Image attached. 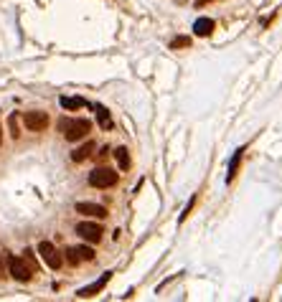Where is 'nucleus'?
<instances>
[{
	"instance_id": "obj_1",
	"label": "nucleus",
	"mask_w": 282,
	"mask_h": 302,
	"mask_svg": "<svg viewBox=\"0 0 282 302\" xmlns=\"http://www.w3.org/2000/svg\"><path fill=\"white\" fill-rule=\"evenodd\" d=\"M89 130H92V122L82 120V117H64V120H59V132H64V137L69 142L84 140Z\"/></svg>"
},
{
	"instance_id": "obj_2",
	"label": "nucleus",
	"mask_w": 282,
	"mask_h": 302,
	"mask_svg": "<svg viewBox=\"0 0 282 302\" xmlns=\"http://www.w3.org/2000/svg\"><path fill=\"white\" fill-rule=\"evenodd\" d=\"M8 269H11L13 279H18V282H31V277L36 274V269L23 256H8Z\"/></svg>"
},
{
	"instance_id": "obj_3",
	"label": "nucleus",
	"mask_w": 282,
	"mask_h": 302,
	"mask_svg": "<svg viewBox=\"0 0 282 302\" xmlns=\"http://www.w3.org/2000/svg\"><path fill=\"white\" fill-rule=\"evenodd\" d=\"M117 180H119V175L112 168H94L89 173V185H94V188H112Z\"/></svg>"
},
{
	"instance_id": "obj_4",
	"label": "nucleus",
	"mask_w": 282,
	"mask_h": 302,
	"mask_svg": "<svg viewBox=\"0 0 282 302\" xmlns=\"http://www.w3.org/2000/svg\"><path fill=\"white\" fill-rule=\"evenodd\" d=\"M38 254H41V259L46 261V267H51V269H59L61 264H64V256L56 251V246L51 241H41V244H38Z\"/></svg>"
},
{
	"instance_id": "obj_5",
	"label": "nucleus",
	"mask_w": 282,
	"mask_h": 302,
	"mask_svg": "<svg viewBox=\"0 0 282 302\" xmlns=\"http://www.w3.org/2000/svg\"><path fill=\"white\" fill-rule=\"evenodd\" d=\"M76 234L82 236L84 241H89V244H97L99 239H102V226L99 223H92V221H82V223H76Z\"/></svg>"
},
{
	"instance_id": "obj_6",
	"label": "nucleus",
	"mask_w": 282,
	"mask_h": 302,
	"mask_svg": "<svg viewBox=\"0 0 282 302\" xmlns=\"http://www.w3.org/2000/svg\"><path fill=\"white\" fill-rule=\"evenodd\" d=\"M23 122H26V127L31 132H44L49 127V115H46V112H26Z\"/></svg>"
},
{
	"instance_id": "obj_7",
	"label": "nucleus",
	"mask_w": 282,
	"mask_h": 302,
	"mask_svg": "<svg viewBox=\"0 0 282 302\" xmlns=\"http://www.w3.org/2000/svg\"><path fill=\"white\" fill-rule=\"evenodd\" d=\"M109 277H112V272H104L97 282H92L89 287H82V289H79L76 292V297H82V299H87V297H94V294H99L102 289H104V284L109 282Z\"/></svg>"
},
{
	"instance_id": "obj_8",
	"label": "nucleus",
	"mask_w": 282,
	"mask_h": 302,
	"mask_svg": "<svg viewBox=\"0 0 282 302\" xmlns=\"http://www.w3.org/2000/svg\"><path fill=\"white\" fill-rule=\"evenodd\" d=\"M76 211L84 213V216H92V218H104L107 216V208L99 206V203H76Z\"/></svg>"
},
{
	"instance_id": "obj_9",
	"label": "nucleus",
	"mask_w": 282,
	"mask_h": 302,
	"mask_svg": "<svg viewBox=\"0 0 282 302\" xmlns=\"http://www.w3.org/2000/svg\"><path fill=\"white\" fill-rule=\"evenodd\" d=\"M92 153H94V142H87V145H82V147L74 150V153H71V160H74V163H84Z\"/></svg>"
},
{
	"instance_id": "obj_10",
	"label": "nucleus",
	"mask_w": 282,
	"mask_h": 302,
	"mask_svg": "<svg viewBox=\"0 0 282 302\" xmlns=\"http://www.w3.org/2000/svg\"><path fill=\"white\" fill-rule=\"evenodd\" d=\"M193 31H196V36H209L214 31V21L211 18H198L193 23Z\"/></svg>"
},
{
	"instance_id": "obj_11",
	"label": "nucleus",
	"mask_w": 282,
	"mask_h": 302,
	"mask_svg": "<svg viewBox=\"0 0 282 302\" xmlns=\"http://www.w3.org/2000/svg\"><path fill=\"white\" fill-rule=\"evenodd\" d=\"M114 158H117L119 170H127V168H130V153H127V147H117V150H114Z\"/></svg>"
},
{
	"instance_id": "obj_12",
	"label": "nucleus",
	"mask_w": 282,
	"mask_h": 302,
	"mask_svg": "<svg viewBox=\"0 0 282 302\" xmlns=\"http://www.w3.org/2000/svg\"><path fill=\"white\" fill-rule=\"evenodd\" d=\"M87 102L82 97H61V107L64 109H82Z\"/></svg>"
},
{
	"instance_id": "obj_13",
	"label": "nucleus",
	"mask_w": 282,
	"mask_h": 302,
	"mask_svg": "<svg viewBox=\"0 0 282 302\" xmlns=\"http://www.w3.org/2000/svg\"><path fill=\"white\" fill-rule=\"evenodd\" d=\"M241 153H244V150H236V153H234V158H231V163H229V173H226V180H234V175H236V168H239V163H241Z\"/></svg>"
},
{
	"instance_id": "obj_14",
	"label": "nucleus",
	"mask_w": 282,
	"mask_h": 302,
	"mask_svg": "<svg viewBox=\"0 0 282 302\" xmlns=\"http://www.w3.org/2000/svg\"><path fill=\"white\" fill-rule=\"evenodd\" d=\"M97 117H99V125H102L104 130L112 127V120H109V115H107V109H104V107H97Z\"/></svg>"
},
{
	"instance_id": "obj_15",
	"label": "nucleus",
	"mask_w": 282,
	"mask_h": 302,
	"mask_svg": "<svg viewBox=\"0 0 282 302\" xmlns=\"http://www.w3.org/2000/svg\"><path fill=\"white\" fill-rule=\"evenodd\" d=\"M76 254H79L82 261H92L94 259V249H89V246H76Z\"/></svg>"
},
{
	"instance_id": "obj_16",
	"label": "nucleus",
	"mask_w": 282,
	"mask_h": 302,
	"mask_svg": "<svg viewBox=\"0 0 282 302\" xmlns=\"http://www.w3.org/2000/svg\"><path fill=\"white\" fill-rule=\"evenodd\" d=\"M64 254H66V261H69V264H74V267H76L79 261H82V259H79V254H76V246H69Z\"/></svg>"
},
{
	"instance_id": "obj_17",
	"label": "nucleus",
	"mask_w": 282,
	"mask_h": 302,
	"mask_svg": "<svg viewBox=\"0 0 282 302\" xmlns=\"http://www.w3.org/2000/svg\"><path fill=\"white\" fill-rule=\"evenodd\" d=\"M183 46H191V39H188V36H178V39L171 41V49H183Z\"/></svg>"
},
{
	"instance_id": "obj_18",
	"label": "nucleus",
	"mask_w": 282,
	"mask_h": 302,
	"mask_svg": "<svg viewBox=\"0 0 282 302\" xmlns=\"http://www.w3.org/2000/svg\"><path fill=\"white\" fill-rule=\"evenodd\" d=\"M23 259H26V261L31 264V267L38 272V264H36V259H33V251H31V249H26V251H23Z\"/></svg>"
},
{
	"instance_id": "obj_19",
	"label": "nucleus",
	"mask_w": 282,
	"mask_h": 302,
	"mask_svg": "<svg viewBox=\"0 0 282 302\" xmlns=\"http://www.w3.org/2000/svg\"><path fill=\"white\" fill-rule=\"evenodd\" d=\"M11 135H13V137H18V135H21V132H18V117H16V115L11 117Z\"/></svg>"
},
{
	"instance_id": "obj_20",
	"label": "nucleus",
	"mask_w": 282,
	"mask_h": 302,
	"mask_svg": "<svg viewBox=\"0 0 282 302\" xmlns=\"http://www.w3.org/2000/svg\"><path fill=\"white\" fill-rule=\"evenodd\" d=\"M204 3H211V0H196V6H204Z\"/></svg>"
},
{
	"instance_id": "obj_21",
	"label": "nucleus",
	"mask_w": 282,
	"mask_h": 302,
	"mask_svg": "<svg viewBox=\"0 0 282 302\" xmlns=\"http://www.w3.org/2000/svg\"><path fill=\"white\" fill-rule=\"evenodd\" d=\"M0 277H3V259H0Z\"/></svg>"
},
{
	"instance_id": "obj_22",
	"label": "nucleus",
	"mask_w": 282,
	"mask_h": 302,
	"mask_svg": "<svg viewBox=\"0 0 282 302\" xmlns=\"http://www.w3.org/2000/svg\"><path fill=\"white\" fill-rule=\"evenodd\" d=\"M0 140H3V135H0Z\"/></svg>"
}]
</instances>
